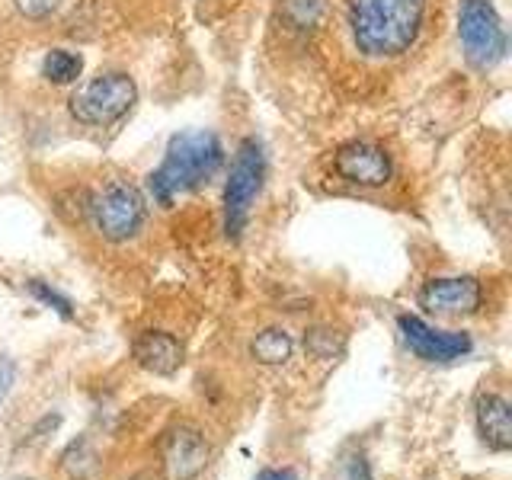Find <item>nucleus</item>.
Masks as SVG:
<instances>
[{"label":"nucleus","instance_id":"1","mask_svg":"<svg viewBox=\"0 0 512 480\" xmlns=\"http://www.w3.org/2000/svg\"><path fill=\"white\" fill-rule=\"evenodd\" d=\"M426 0H349V29L359 52L391 58L407 52L423 23Z\"/></svg>","mask_w":512,"mask_h":480},{"label":"nucleus","instance_id":"2","mask_svg":"<svg viewBox=\"0 0 512 480\" xmlns=\"http://www.w3.org/2000/svg\"><path fill=\"white\" fill-rule=\"evenodd\" d=\"M224 160V148L218 135L212 132H183L170 141L164 164H160L151 180L148 189L157 205H170L176 196L183 192L199 189L202 183H208L218 173Z\"/></svg>","mask_w":512,"mask_h":480},{"label":"nucleus","instance_id":"3","mask_svg":"<svg viewBox=\"0 0 512 480\" xmlns=\"http://www.w3.org/2000/svg\"><path fill=\"white\" fill-rule=\"evenodd\" d=\"M263 173H266L263 148L253 138L240 141L237 157L231 164L228 186H224V231H228L231 240H237L240 231H244L250 205H253L256 192H260V186H263Z\"/></svg>","mask_w":512,"mask_h":480},{"label":"nucleus","instance_id":"4","mask_svg":"<svg viewBox=\"0 0 512 480\" xmlns=\"http://www.w3.org/2000/svg\"><path fill=\"white\" fill-rule=\"evenodd\" d=\"M458 36L464 45V58L477 71H490L506 55V32L490 0H461Z\"/></svg>","mask_w":512,"mask_h":480},{"label":"nucleus","instance_id":"5","mask_svg":"<svg viewBox=\"0 0 512 480\" xmlns=\"http://www.w3.org/2000/svg\"><path fill=\"white\" fill-rule=\"evenodd\" d=\"M93 228L109 240H128L141 231L148 205L144 196L128 183H109L87 202Z\"/></svg>","mask_w":512,"mask_h":480},{"label":"nucleus","instance_id":"6","mask_svg":"<svg viewBox=\"0 0 512 480\" xmlns=\"http://www.w3.org/2000/svg\"><path fill=\"white\" fill-rule=\"evenodd\" d=\"M135 80L125 74H100L71 100V112L84 125H112L135 103Z\"/></svg>","mask_w":512,"mask_h":480},{"label":"nucleus","instance_id":"7","mask_svg":"<svg viewBox=\"0 0 512 480\" xmlns=\"http://www.w3.org/2000/svg\"><path fill=\"white\" fill-rule=\"evenodd\" d=\"M397 327L404 333V343L410 346L413 356H420L423 362H452L471 352V336L468 333H452V330H436L426 320L413 314H400Z\"/></svg>","mask_w":512,"mask_h":480},{"label":"nucleus","instance_id":"8","mask_svg":"<svg viewBox=\"0 0 512 480\" xmlns=\"http://www.w3.org/2000/svg\"><path fill=\"white\" fill-rule=\"evenodd\" d=\"M333 167L346 183L365 186V189L384 186L391 180V157L384 154L378 144H368V141L343 144L333 157Z\"/></svg>","mask_w":512,"mask_h":480},{"label":"nucleus","instance_id":"9","mask_svg":"<svg viewBox=\"0 0 512 480\" xmlns=\"http://www.w3.org/2000/svg\"><path fill=\"white\" fill-rule=\"evenodd\" d=\"M420 304L429 314H445V317L474 314L480 308V282L471 276L432 279L423 285Z\"/></svg>","mask_w":512,"mask_h":480},{"label":"nucleus","instance_id":"10","mask_svg":"<svg viewBox=\"0 0 512 480\" xmlns=\"http://www.w3.org/2000/svg\"><path fill=\"white\" fill-rule=\"evenodd\" d=\"M208 464V445L196 429L180 426L173 429L164 442V471L167 480H192L205 471Z\"/></svg>","mask_w":512,"mask_h":480},{"label":"nucleus","instance_id":"11","mask_svg":"<svg viewBox=\"0 0 512 480\" xmlns=\"http://www.w3.org/2000/svg\"><path fill=\"white\" fill-rule=\"evenodd\" d=\"M135 359L141 368H148V372L154 375H173L176 368L183 365V346L176 336L170 333H160V330H148V333H141L135 346Z\"/></svg>","mask_w":512,"mask_h":480},{"label":"nucleus","instance_id":"12","mask_svg":"<svg viewBox=\"0 0 512 480\" xmlns=\"http://www.w3.org/2000/svg\"><path fill=\"white\" fill-rule=\"evenodd\" d=\"M477 429L493 452L512 448V410L503 394H484L477 400Z\"/></svg>","mask_w":512,"mask_h":480},{"label":"nucleus","instance_id":"13","mask_svg":"<svg viewBox=\"0 0 512 480\" xmlns=\"http://www.w3.org/2000/svg\"><path fill=\"white\" fill-rule=\"evenodd\" d=\"M253 356L266 362V365H282L288 362V356H292V336H288L285 330L272 327V330H263L260 336L253 340Z\"/></svg>","mask_w":512,"mask_h":480},{"label":"nucleus","instance_id":"14","mask_svg":"<svg viewBox=\"0 0 512 480\" xmlns=\"http://www.w3.org/2000/svg\"><path fill=\"white\" fill-rule=\"evenodd\" d=\"M84 71V61L74 52H64V48H55V52H48L45 61H42V74L52 80V84H74Z\"/></svg>","mask_w":512,"mask_h":480},{"label":"nucleus","instance_id":"15","mask_svg":"<svg viewBox=\"0 0 512 480\" xmlns=\"http://www.w3.org/2000/svg\"><path fill=\"white\" fill-rule=\"evenodd\" d=\"M282 16L288 20V26L311 29L324 16V0H282Z\"/></svg>","mask_w":512,"mask_h":480},{"label":"nucleus","instance_id":"16","mask_svg":"<svg viewBox=\"0 0 512 480\" xmlns=\"http://www.w3.org/2000/svg\"><path fill=\"white\" fill-rule=\"evenodd\" d=\"M29 292L36 295V298H39L42 304H48V308H52V311H58L61 317H74V308H71V301L64 298L61 292H55L52 285H45V282H39V279H32V282H29Z\"/></svg>","mask_w":512,"mask_h":480},{"label":"nucleus","instance_id":"17","mask_svg":"<svg viewBox=\"0 0 512 480\" xmlns=\"http://www.w3.org/2000/svg\"><path fill=\"white\" fill-rule=\"evenodd\" d=\"M308 349L314 352L317 359H330L336 349H340V340H333L330 330H311L308 336Z\"/></svg>","mask_w":512,"mask_h":480},{"label":"nucleus","instance_id":"18","mask_svg":"<svg viewBox=\"0 0 512 480\" xmlns=\"http://www.w3.org/2000/svg\"><path fill=\"white\" fill-rule=\"evenodd\" d=\"M13 4L29 20H45V16H52L58 10L61 0H13Z\"/></svg>","mask_w":512,"mask_h":480},{"label":"nucleus","instance_id":"19","mask_svg":"<svg viewBox=\"0 0 512 480\" xmlns=\"http://www.w3.org/2000/svg\"><path fill=\"white\" fill-rule=\"evenodd\" d=\"M13 381H16V365L10 359H0V404L7 400Z\"/></svg>","mask_w":512,"mask_h":480},{"label":"nucleus","instance_id":"20","mask_svg":"<svg viewBox=\"0 0 512 480\" xmlns=\"http://www.w3.org/2000/svg\"><path fill=\"white\" fill-rule=\"evenodd\" d=\"M256 480H298L295 477V471H276V468H266V471H260V474H256Z\"/></svg>","mask_w":512,"mask_h":480},{"label":"nucleus","instance_id":"21","mask_svg":"<svg viewBox=\"0 0 512 480\" xmlns=\"http://www.w3.org/2000/svg\"><path fill=\"white\" fill-rule=\"evenodd\" d=\"M352 480H372L368 477V464L362 458H356V464H352Z\"/></svg>","mask_w":512,"mask_h":480}]
</instances>
